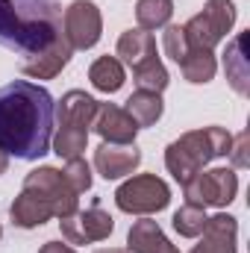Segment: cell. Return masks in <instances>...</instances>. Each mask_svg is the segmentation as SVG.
<instances>
[{
    "label": "cell",
    "instance_id": "1",
    "mask_svg": "<svg viewBox=\"0 0 250 253\" xmlns=\"http://www.w3.org/2000/svg\"><path fill=\"white\" fill-rule=\"evenodd\" d=\"M56 100L30 80H12L0 88V150L15 159H42L50 150Z\"/></svg>",
    "mask_w": 250,
    "mask_h": 253
},
{
    "label": "cell",
    "instance_id": "2",
    "mask_svg": "<svg viewBox=\"0 0 250 253\" xmlns=\"http://www.w3.org/2000/svg\"><path fill=\"white\" fill-rule=\"evenodd\" d=\"M62 39L56 0H0V47L30 59Z\"/></svg>",
    "mask_w": 250,
    "mask_h": 253
},
{
    "label": "cell",
    "instance_id": "3",
    "mask_svg": "<svg viewBox=\"0 0 250 253\" xmlns=\"http://www.w3.org/2000/svg\"><path fill=\"white\" fill-rule=\"evenodd\" d=\"M233 144V135L224 126H206V129H191L186 135H180L177 141L168 144L165 150V168L168 174L186 186L194 174L203 171V165H209L218 156H227Z\"/></svg>",
    "mask_w": 250,
    "mask_h": 253
},
{
    "label": "cell",
    "instance_id": "4",
    "mask_svg": "<svg viewBox=\"0 0 250 253\" xmlns=\"http://www.w3.org/2000/svg\"><path fill=\"white\" fill-rule=\"evenodd\" d=\"M97 112V100L80 88L65 91L62 100L56 103V135H53V153L59 159H77L85 153L88 147V132H91V121Z\"/></svg>",
    "mask_w": 250,
    "mask_h": 253
},
{
    "label": "cell",
    "instance_id": "5",
    "mask_svg": "<svg viewBox=\"0 0 250 253\" xmlns=\"http://www.w3.org/2000/svg\"><path fill=\"white\" fill-rule=\"evenodd\" d=\"M236 24V3L233 0H206L203 12H197L191 21L183 24L186 42L191 50H215V44L224 42V36Z\"/></svg>",
    "mask_w": 250,
    "mask_h": 253
},
{
    "label": "cell",
    "instance_id": "6",
    "mask_svg": "<svg viewBox=\"0 0 250 253\" xmlns=\"http://www.w3.org/2000/svg\"><path fill=\"white\" fill-rule=\"evenodd\" d=\"M115 203L126 215H156L171 203V189L156 174H135L118 186Z\"/></svg>",
    "mask_w": 250,
    "mask_h": 253
},
{
    "label": "cell",
    "instance_id": "7",
    "mask_svg": "<svg viewBox=\"0 0 250 253\" xmlns=\"http://www.w3.org/2000/svg\"><path fill=\"white\" fill-rule=\"evenodd\" d=\"M24 191L36 194L39 200H44L53 212V218H68L80 209V194L71 189V183L65 180L62 171L44 165V168H36L24 177Z\"/></svg>",
    "mask_w": 250,
    "mask_h": 253
},
{
    "label": "cell",
    "instance_id": "8",
    "mask_svg": "<svg viewBox=\"0 0 250 253\" xmlns=\"http://www.w3.org/2000/svg\"><path fill=\"white\" fill-rule=\"evenodd\" d=\"M186 203L191 206H227L239 194V177L236 168H212L206 174H194L186 186Z\"/></svg>",
    "mask_w": 250,
    "mask_h": 253
},
{
    "label": "cell",
    "instance_id": "9",
    "mask_svg": "<svg viewBox=\"0 0 250 253\" xmlns=\"http://www.w3.org/2000/svg\"><path fill=\"white\" fill-rule=\"evenodd\" d=\"M103 15L91 0H74L62 12V36L71 50H91L100 42Z\"/></svg>",
    "mask_w": 250,
    "mask_h": 253
},
{
    "label": "cell",
    "instance_id": "10",
    "mask_svg": "<svg viewBox=\"0 0 250 253\" xmlns=\"http://www.w3.org/2000/svg\"><path fill=\"white\" fill-rule=\"evenodd\" d=\"M62 224V239L68 245H91V242H103L112 236L115 221L109 212L100 209V203L94 200L88 209H77L74 215L59 218Z\"/></svg>",
    "mask_w": 250,
    "mask_h": 253
},
{
    "label": "cell",
    "instance_id": "11",
    "mask_svg": "<svg viewBox=\"0 0 250 253\" xmlns=\"http://www.w3.org/2000/svg\"><path fill=\"white\" fill-rule=\"evenodd\" d=\"M200 242L191 253H236L239 251V221L227 212H218L206 218L203 233L197 236Z\"/></svg>",
    "mask_w": 250,
    "mask_h": 253
},
{
    "label": "cell",
    "instance_id": "12",
    "mask_svg": "<svg viewBox=\"0 0 250 253\" xmlns=\"http://www.w3.org/2000/svg\"><path fill=\"white\" fill-rule=\"evenodd\" d=\"M91 129L109 144H135V135H138L135 121L115 103H97Z\"/></svg>",
    "mask_w": 250,
    "mask_h": 253
},
{
    "label": "cell",
    "instance_id": "13",
    "mask_svg": "<svg viewBox=\"0 0 250 253\" xmlns=\"http://www.w3.org/2000/svg\"><path fill=\"white\" fill-rule=\"evenodd\" d=\"M141 165V150L135 144H109L103 141L94 150V168L103 180H121Z\"/></svg>",
    "mask_w": 250,
    "mask_h": 253
},
{
    "label": "cell",
    "instance_id": "14",
    "mask_svg": "<svg viewBox=\"0 0 250 253\" xmlns=\"http://www.w3.org/2000/svg\"><path fill=\"white\" fill-rule=\"evenodd\" d=\"M71 44L62 39H56V44H50L47 50H42V53H36V56H30V59H24L21 62V74L24 77H30V80H53L56 74H62V68L71 62Z\"/></svg>",
    "mask_w": 250,
    "mask_h": 253
},
{
    "label": "cell",
    "instance_id": "15",
    "mask_svg": "<svg viewBox=\"0 0 250 253\" xmlns=\"http://www.w3.org/2000/svg\"><path fill=\"white\" fill-rule=\"evenodd\" d=\"M126 253H180L168 236L162 233V227L150 218H141L129 227L126 233Z\"/></svg>",
    "mask_w": 250,
    "mask_h": 253
},
{
    "label": "cell",
    "instance_id": "16",
    "mask_svg": "<svg viewBox=\"0 0 250 253\" xmlns=\"http://www.w3.org/2000/svg\"><path fill=\"white\" fill-rule=\"evenodd\" d=\"M245 47H248V33H239V36L227 44V50H224L227 83H230L233 91L242 94V97L250 94V59H248V53H245Z\"/></svg>",
    "mask_w": 250,
    "mask_h": 253
},
{
    "label": "cell",
    "instance_id": "17",
    "mask_svg": "<svg viewBox=\"0 0 250 253\" xmlns=\"http://www.w3.org/2000/svg\"><path fill=\"white\" fill-rule=\"evenodd\" d=\"M9 218H12V224L21 227V230H36V227H42L44 221H50L53 212H50V206H47L44 200H39L36 194L21 191V194L12 200V206H9Z\"/></svg>",
    "mask_w": 250,
    "mask_h": 253
},
{
    "label": "cell",
    "instance_id": "18",
    "mask_svg": "<svg viewBox=\"0 0 250 253\" xmlns=\"http://www.w3.org/2000/svg\"><path fill=\"white\" fill-rule=\"evenodd\" d=\"M118 62L121 65H129V68H138L141 62H147V59H153L156 56V39H153V33H147V30H126L124 36L118 39Z\"/></svg>",
    "mask_w": 250,
    "mask_h": 253
},
{
    "label": "cell",
    "instance_id": "19",
    "mask_svg": "<svg viewBox=\"0 0 250 253\" xmlns=\"http://www.w3.org/2000/svg\"><path fill=\"white\" fill-rule=\"evenodd\" d=\"M124 112L135 121V126L141 129V126H153L159 118H162V112H165V103H162V94H156V91H132L129 97H126V106Z\"/></svg>",
    "mask_w": 250,
    "mask_h": 253
},
{
    "label": "cell",
    "instance_id": "20",
    "mask_svg": "<svg viewBox=\"0 0 250 253\" xmlns=\"http://www.w3.org/2000/svg\"><path fill=\"white\" fill-rule=\"evenodd\" d=\"M88 80H91V85H94L97 91H103V94H115V91L124 85V80H126L124 65L118 62L115 56H100V59H94L91 68H88Z\"/></svg>",
    "mask_w": 250,
    "mask_h": 253
},
{
    "label": "cell",
    "instance_id": "21",
    "mask_svg": "<svg viewBox=\"0 0 250 253\" xmlns=\"http://www.w3.org/2000/svg\"><path fill=\"white\" fill-rule=\"evenodd\" d=\"M174 15V0H138L135 3V21H138V30H162L168 27Z\"/></svg>",
    "mask_w": 250,
    "mask_h": 253
},
{
    "label": "cell",
    "instance_id": "22",
    "mask_svg": "<svg viewBox=\"0 0 250 253\" xmlns=\"http://www.w3.org/2000/svg\"><path fill=\"white\" fill-rule=\"evenodd\" d=\"M132 83H135L141 91H156V94H162V91L168 88L171 77H168V68L162 65V59L153 56V59L141 62L138 68H132Z\"/></svg>",
    "mask_w": 250,
    "mask_h": 253
},
{
    "label": "cell",
    "instance_id": "23",
    "mask_svg": "<svg viewBox=\"0 0 250 253\" xmlns=\"http://www.w3.org/2000/svg\"><path fill=\"white\" fill-rule=\"evenodd\" d=\"M180 71H183V77H186L188 83L203 85V83H209L215 77L218 62H215L212 50H188V56L180 62Z\"/></svg>",
    "mask_w": 250,
    "mask_h": 253
},
{
    "label": "cell",
    "instance_id": "24",
    "mask_svg": "<svg viewBox=\"0 0 250 253\" xmlns=\"http://www.w3.org/2000/svg\"><path fill=\"white\" fill-rule=\"evenodd\" d=\"M206 227V209L203 206H191L183 203L177 212H174V230L183 236V239H197Z\"/></svg>",
    "mask_w": 250,
    "mask_h": 253
},
{
    "label": "cell",
    "instance_id": "25",
    "mask_svg": "<svg viewBox=\"0 0 250 253\" xmlns=\"http://www.w3.org/2000/svg\"><path fill=\"white\" fill-rule=\"evenodd\" d=\"M162 47H165V53L174 59V62L180 65L183 59L188 56V42H186V33H183V27L180 24H168L165 27V36H162Z\"/></svg>",
    "mask_w": 250,
    "mask_h": 253
},
{
    "label": "cell",
    "instance_id": "26",
    "mask_svg": "<svg viewBox=\"0 0 250 253\" xmlns=\"http://www.w3.org/2000/svg\"><path fill=\"white\" fill-rule=\"evenodd\" d=\"M65 180L71 183V189L77 191V194H83V191L91 189V165L83 159V156H77V159H68V165H65Z\"/></svg>",
    "mask_w": 250,
    "mask_h": 253
},
{
    "label": "cell",
    "instance_id": "27",
    "mask_svg": "<svg viewBox=\"0 0 250 253\" xmlns=\"http://www.w3.org/2000/svg\"><path fill=\"white\" fill-rule=\"evenodd\" d=\"M250 132H239L236 138H233V144H230V162H233V168H250Z\"/></svg>",
    "mask_w": 250,
    "mask_h": 253
},
{
    "label": "cell",
    "instance_id": "28",
    "mask_svg": "<svg viewBox=\"0 0 250 253\" xmlns=\"http://www.w3.org/2000/svg\"><path fill=\"white\" fill-rule=\"evenodd\" d=\"M39 253H77V251L71 245H65V242H47V245H42Z\"/></svg>",
    "mask_w": 250,
    "mask_h": 253
},
{
    "label": "cell",
    "instance_id": "29",
    "mask_svg": "<svg viewBox=\"0 0 250 253\" xmlns=\"http://www.w3.org/2000/svg\"><path fill=\"white\" fill-rule=\"evenodd\" d=\"M6 168H9V156L0 150V174H6Z\"/></svg>",
    "mask_w": 250,
    "mask_h": 253
},
{
    "label": "cell",
    "instance_id": "30",
    "mask_svg": "<svg viewBox=\"0 0 250 253\" xmlns=\"http://www.w3.org/2000/svg\"><path fill=\"white\" fill-rule=\"evenodd\" d=\"M94 253H126V251H121V248H100V251H94Z\"/></svg>",
    "mask_w": 250,
    "mask_h": 253
},
{
    "label": "cell",
    "instance_id": "31",
    "mask_svg": "<svg viewBox=\"0 0 250 253\" xmlns=\"http://www.w3.org/2000/svg\"><path fill=\"white\" fill-rule=\"evenodd\" d=\"M0 236H3V230H0Z\"/></svg>",
    "mask_w": 250,
    "mask_h": 253
}]
</instances>
